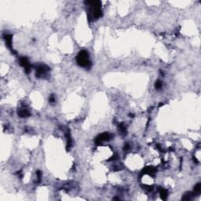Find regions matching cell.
Here are the masks:
<instances>
[{"mask_svg":"<svg viewBox=\"0 0 201 201\" xmlns=\"http://www.w3.org/2000/svg\"><path fill=\"white\" fill-rule=\"evenodd\" d=\"M124 150H128L129 149H130V145H129V144H125V145H124Z\"/></svg>","mask_w":201,"mask_h":201,"instance_id":"cell-18","label":"cell"},{"mask_svg":"<svg viewBox=\"0 0 201 201\" xmlns=\"http://www.w3.org/2000/svg\"><path fill=\"white\" fill-rule=\"evenodd\" d=\"M85 3L89 6L88 12V19L90 20L97 19L101 17L102 11H101V3L99 1H87Z\"/></svg>","mask_w":201,"mask_h":201,"instance_id":"cell-1","label":"cell"},{"mask_svg":"<svg viewBox=\"0 0 201 201\" xmlns=\"http://www.w3.org/2000/svg\"><path fill=\"white\" fill-rule=\"evenodd\" d=\"M41 177H42L41 172L39 171V170H38V171H37V178H38V181H39V182H40V180H41Z\"/></svg>","mask_w":201,"mask_h":201,"instance_id":"cell-15","label":"cell"},{"mask_svg":"<svg viewBox=\"0 0 201 201\" xmlns=\"http://www.w3.org/2000/svg\"><path fill=\"white\" fill-rule=\"evenodd\" d=\"M49 70L50 68L46 65H39L37 67L36 71H35V76L38 78H40L42 76H43L44 75H46Z\"/></svg>","mask_w":201,"mask_h":201,"instance_id":"cell-4","label":"cell"},{"mask_svg":"<svg viewBox=\"0 0 201 201\" xmlns=\"http://www.w3.org/2000/svg\"><path fill=\"white\" fill-rule=\"evenodd\" d=\"M156 172V169L153 167H146L145 169L143 170V173L145 174H149V175H152Z\"/></svg>","mask_w":201,"mask_h":201,"instance_id":"cell-8","label":"cell"},{"mask_svg":"<svg viewBox=\"0 0 201 201\" xmlns=\"http://www.w3.org/2000/svg\"><path fill=\"white\" fill-rule=\"evenodd\" d=\"M192 196H193V193H185L184 195L182 200H191Z\"/></svg>","mask_w":201,"mask_h":201,"instance_id":"cell-11","label":"cell"},{"mask_svg":"<svg viewBox=\"0 0 201 201\" xmlns=\"http://www.w3.org/2000/svg\"><path fill=\"white\" fill-rule=\"evenodd\" d=\"M163 86V83L160 80H156V82L155 83V87L156 90H160Z\"/></svg>","mask_w":201,"mask_h":201,"instance_id":"cell-12","label":"cell"},{"mask_svg":"<svg viewBox=\"0 0 201 201\" xmlns=\"http://www.w3.org/2000/svg\"><path fill=\"white\" fill-rule=\"evenodd\" d=\"M67 149H68V148L70 149V147L71 146V138L70 136V134H68V137H67Z\"/></svg>","mask_w":201,"mask_h":201,"instance_id":"cell-14","label":"cell"},{"mask_svg":"<svg viewBox=\"0 0 201 201\" xmlns=\"http://www.w3.org/2000/svg\"><path fill=\"white\" fill-rule=\"evenodd\" d=\"M55 101V98L53 97V95H51V97H50V103H53Z\"/></svg>","mask_w":201,"mask_h":201,"instance_id":"cell-17","label":"cell"},{"mask_svg":"<svg viewBox=\"0 0 201 201\" xmlns=\"http://www.w3.org/2000/svg\"><path fill=\"white\" fill-rule=\"evenodd\" d=\"M159 191H160V196L162 199L166 200L167 197V191L163 188H160V189H159Z\"/></svg>","mask_w":201,"mask_h":201,"instance_id":"cell-9","label":"cell"},{"mask_svg":"<svg viewBox=\"0 0 201 201\" xmlns=\"http://www.w3.org/2000/svg\"><path fill=\"white\" fill-rule=\"evenodd\" d=\"M194 193H200L201 191V184L198 183V184L194 187Z\"/></svg>","mask_w":201,"mask_h":201,"instance_id":"cell-13","label":"cell"},{"mask_svg":"<svg viewBox=\"0 0 201 201\" xmlns=\"http://www.w3.org/2000/svg\"><path fill=\"white\" fill-rule=\"evenodd\" d=\"M111 138H112V135H111L110 134L105 132V133L101 134H100V135H98L97 137H96L95 142H96L97 145H101V144L103 142H107V141H109Z\"/></svg>","mask_w":201,"mask_h":201,"instance_id":"cell-3","label":"cell"},{"mask_svg":"<svg viewBox=\"0 0 201 201\" xmlns=\"http://www.w3.org/2000/svg\"><path fill=\"white\" fill-rule=\"evenodd\" d=\"M76 62L80 67L89 68L91 65V62L90 61L88 52L85 50H81L76 57Z\"/></svg>","mask_w":201,"mask_h":201,"instance_id":"cell-2","label":"cell"},{"mask_svg":"<svg viewBox=\"0 0 201 201\" xmlns=\"http://www.w3.org/2000/svg\"><path fill=\"white\" fill-rule=\"evenodd\" d=\"M20 65H21L22 67H24L25 72L27 74H28L30 72L31 68H32V66H31V65H30L28 58H26L25 57H24V58H20Z\"/></svg>","mask_w":201,"mask_h":201,"instance_id":"cell-5","label":"cell"},{"mask_svg":"<svg viewBox=\"0 0 201 201\" xmlns=\"http://www.w3.org/2000/svg\"><path fill=\"white\" fill-rule=\"evenodd\" d=\"M119 130L120 131L121 134H123V135H126L127 134V128H126L123 123H121L119 125Z\"/></svg>","mask_w":201,"mask_h":201,"instance_id":"cell-10","label":"cell"},{"mask_svg":"<svg viewBox=\"0 0 201 201\" xmlns=\"http://www.w3.org/2000/svg\"><path fill=\"white\" fill-rule=\"evenodd\" d=\"M4 39H5L6 46L10 48L12 52H13V48H12V35H6L4 36Z\"/></svg>","mask_w":201,"mask_h":201,"instance_id":"cell-6","label":"cell"},{"mask_svg":"<svg viewBox=\"0 0 201 201\" xmlns=\"http://www.w3.org/2000/svg\"><path fill=\"white\" fill-rule=\"evenodd\" d=\"M18 115L20 117H21V118H27V117H28L30 116V113L28 110L21 109L18 112Z\"/></svg>","mask_w":201,"mask_h":201,"instance_id":"cell-7","label":"cell"},{"mask_svg":"<svg viewBox=\"0 0 201 201\" xmlns=\"http://www.w3.org/2000/svg\"><path fill=\"white\" fill-rule=\"evenodd\" d=\"M117 159H118V155L116 154V155H114L113 156H112V158H111L109 160H110V161H112V160H117Z\"/></svg>","mask_w":201,"mask_h":201,"instance_id":"cell-16","label":"cell"}]
</instances>
